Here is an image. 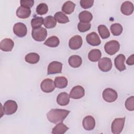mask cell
I'll return each instance as SVG.
<instances>
[{"mask_svg": "<svg viewBox=\"0 0 134 134\" xmlns=\"http://www.w3.org/2000/svg\"><path fill=\"white\" fill-rule=\"evenodd\" d=\"M13 31L17 36L23 37L27 34V28L24 23H16L13 27Z\"/></svg>", "mask_w": 134, "mask_h": 134, "instance_id": "cell-8", "label": "cell"}, {"mask_svg": "<svg viewBox=\"0 0 134 134\" xmlns=\"http://www.w3.org/2000/svg\"><path fill=\"white\" fill-rule=\"evenodd\" d=\"M75 4L71 1H66L64 3L62 7V10L66 14H71L74 10Z\"/></svg>", "mask_w": 134, "mask_h": 134, "instance_id": "cell-23", "label": "cell"}, {"mask_svg": "<svg viewBox=\"0 0 134 134\" xmlns=\"http://www.w3.org/2000/svg\"><path fill=\"white\" fill-rule=\"evenodd\" d=\"M3 107L4 114L9 115L14 114L17 111L18 105L15 100H8L4 103Z\"/></svg>", "mask_w": 134, "mask_h": 134, "instance_id": "cell-5", "label": "cell"}, {"mask_svg": "<svg viewBox=\"0 0 134 134\" xmlns=\"http://www.w3.org/2000/svg\"><path fill=\"white\" fill-rule=\"evenodd\" d=\"M32 38L37 41H44L47 36V30L44 28L40 27L32 29L31 31Z\"/></svg>", "mask_w": 134, "mask_h": 134, "instance_id": "cell-2", "label": "cell"}, {"mask_svg": "<svg viewBox=\"0 0 134 134\" xmlns=\"http://www.w3.org/2000/svg\"><path fill=\"white\" fill-rule=\"evenodd\" d=\"M31 14L30 8L19 6L16 10V15L19 18L25 19L28 18Z\"/></svg>", "mask_w": 134, "mask_h": 134, "instance_id": "cell-19", "label": "cell"}, {"mask_svg": "<svg viewBox=\"0 0 134 134\" xmlns=\"http://www.w3.org/2000/svg\"><path fill=\"white\" fill-rule=\"evenodd\" d=\"M93 0H81L80 1V5L84 9L90 8L93 5Z\"/></svg>", "mask_w": 134, "mask_h": 134, "instance_id": "cell-36", "label": "cell"}, {"mask_svg": "<svg viewBox=\"0 0 134 134\" xmlns=\"http://www.w3.org/2000/svg\"><path fill=\"white\" fill-rule=\"evenodd\" d=\"M14 46V41L9 38H5L3 39L0 43V49L5 52L12 51Z\"/></svg>", "mask_w": 134, "mask_h": 134, "instance_id": "cell-15", "label": "cell"}, {"mask_svg": "<svg viewBox=\"0 0 134 134\" xmlns=\"http://www.w3.org/2000/svg\"><path fill=\"white\" fill-rule=\"evenodd\" d=\"M85 94V90L81 85L74 86L70 93V97L73 99H80L82 98Z\"/></svg>", "mask_w": 134, "mask_h": 134, "instance_id": "cell-11", "label": "cell"}, {"mask_svg": "<svg viewBox=\"0 0 134 134\" xmlns=\"http://www.w3.org/2000/svg\"><path fill=\"white\" fill-rule=\"evenodd\" d=\"M93 18V15L88 11L84 10L79 14V19L81 22L90 23Z\"/></svg>", "mask_w": 134, "mask_h": 134, "instance_id": "cell-25", "label": "cell"}, {"mask_svg": "<svg viewBox=\"0 0 134 134\" xmlns=\"http://www.w3.org/2000/svg\"><path fill=\"white\" fill-rule=\"evenodd\" d=\"M68 80L64 76H57L55 78L54 84L58 88H64L68 85Z\"/></svg>", "mask_w": 134, "mask_h": 134, "instance_id": "cell-22", "label": "cell"}, {"mask_svg": "<svg viewBox=\"0 0 134 134\" xmlns=\"http://www.w3.org/2000/svg\"><path fill=\"white\" fill-rule=\"evenodd\" d=\"M120 10L125 15H131L133 12V5L129 1L124 2L121 6Z\"/></svg>", "mask_w": 134, "mask_h": 134, "instance_id": "cell-17", "label": "cell"}, {"mask_svg": "<svg viewBox=\"0 0 134 134\" xmlns=\"http://www.w3.org/2000/svg\"><path fill=\"white\" fill-rule=\"evenodd\" d=\"M43 25L47 28H53L57 25V20L54 17L48 16L44 18Z\"/></svg>", "mask_w": 134, "mask_h": 134, "instance_id": "cell-27", "label": "cell"}, {"mask_svg": "<svg viewBox=\"0 0 134 134\" xmlns=\"http://www.w3.org/2000/svg\"><path fill=\"white\" fill-rule=\"evenodd\" d=\"M69 65L72 68H79L82 63V60L81 57L77 55H73L70 57L68 60Z\"/></svg>", "mask_w": 134, "mask_h": 134, "instance_id": "cell-20", "label": "cell"}, {"mask_svg": "<svg viewBox=\"0 0 134 134\" xmlns=\"http://www.w3.org/2000/svg\"><path fill=\"white\" fill-rule=\"evenodd\" d=\"M98 31L102 39H107L110 36V32L107 27L104 25H100L98 27Z\"/></svg>", "mask_w": 134, "mask_h": 134, "instance_id": "cell-30", "label": "cell"}, {"mask_svg": "<svg viewBox=\"0 0 134 134\" xmlns=\"http://www.w3.org/2000/svg\"><path fill=\"white\" fill-rule=\"evenodd\" d=\"M134 55L132 54L131 55L127 60L126 61V63L129 65H132L134 64Z\"/></svg>", "mask_w": 134, "mask_h": 134, "instance_id": "cell-38", "label": "cell"}, {"mask_svg": "<svg viewBox=\"0 0 134 134\" xmlns=\"http://www.w3.org/2000/svg\"><path fill=\"white\" fill-rule=\"evenodd\" d=\"M62 63L58 61H52L48 66V74H53L61 73Z\"/></svg>", "mask_w": 134, "mask_h": 134, "instance_id": "cell-10", "label": "cell"}, {"mask_svg": "<svg viewBox=\"0 0 134 134\" xmlns=\"http://www.w3.org/2000/svg\"><path fill=\"white\" fill-rule=\"evenodd\" d=\"M57 21L60 24H65L70 21L68 17L62 12H57L54 16Z\"/></svg>", "mask_w": 134, "mask_h": 134, "instance_id": "cell-29", "label": "cell"}, {"mask_svg": "<svg viewBox=\"0 0 134 134\" xmlns=\"http://www.w3.org/2000/svg\"><path fill=\"white\" fill-rule=\"evenodd\" d=\"M48 11V6L46 3L39 4L36 8V12L37 14L43 15L46 14Z\"/></svg>", "mask_w": 134, "mask_h": 134, "instance_id": "cell-33", "label": "cell"}, {"mask_svg": "<svg viewBox=\"0 0 134 134\" xmlns=\"http://www.w3.org/2000/svg\"><path fill=\"white\" fill-rule=\"evenodd\" d=\"M98 66L99 70L103 72H108L112 68V62L110 58L104 57L99 60Z\"/></svg>", "mask_w": 134, "mask_h": 134, "instance_id": "cell-7", "label": "cell"}, {"mask_svg": "<svg viewBox=\"0 0 134 134\" xmlns=\"http://www.w3.org/2000/svg\"><path fill=\"white\" fill-rule=\"evenodd\" d=\"M70 95L66 92L59 94L57 97V102L60 106H66L70 102Z\"/></svg>", "mask_w": 134, "mask_h": 134, "instance_id": "cell-18", "label": "cell"}, {"mask_svg": "<svg viewBox=\"0 0 134 134\" xmlns=\"http://www.w3.org/2000/svg\"><path fill=\"white\" fill-rule=\"evenodd\" d=\"M44 19L41 17H36L31 20V25L32 29L41 27L43 24Z\"/></svg>", "mask_w": 134, "mask_h": 134, "instance_id": "cell-32", "label": "cell"}, {"mask_svg": "<svg viewBox=\"0 0 134 134\" xmlns=\"http://www.w3.org/2000/svg\"><path fill=\"white\" fill-rule=\"evenodd\" d=\"M69 129V127H68L65 124L61 122L58 123L54 128H53L52 130V133L63 134L64 133Z\"/></svg>", "mask_w": 134, "mask_h": 134, "instance_id": "cell-24", "label": "cell"}, {"mask_svg": "<svg viewBox=\"0 0 134 134\" xmlns=\"http://www.w3.org/2000/svg\"><path fill=\"white\" fill-rule=\"evenodd\" d=\"M82 43L83 40L82 37L79 35H75L70 39L69 46L72 50H77L81 47Z\"/></svg>", "mask_w": 134, "mask_h": 134, "instance_id": "cell-12", "label": "cell"}, {"mask_svg": "<svg viewBox=\"0 0 134 134\" xmlns=\"http://www.w3.org/2000/svg\"><path fill=\"white\" fill-rule=\"evenodd\" d=\"M102 96L104 100L108 103L115 102L118 97V94L116 91L110 88L105 89L103 92Z\"/></svg>", "mask_w": 134, "mask_h": 134, "instance_id": "cell-6", "label": "cell"}, {"mask_svg": "<svg viewBox=\"0 0 134 134\" xmlns=\"http://www.w3.org/2000/svg\"><path fill=\"white\" fill-rule=\"evenodd\" d=\"M125 122V117L115 118L111 124V132L114 134L120 133L123 129Z\"/></svg>", "mask_w": 134, "mask_h": 134, "instance_id": "cell-4", "label": "cell"}, {"mask_svg": "<svg viewBox=\"0 0 134 134\" xmlns=\"http://www.w3.org/2000/svg\"><path fill=\"white\" fill-rule=\"evenodd\" d=\"M102 56V53L99 49H94L91 50L88 54V59L92 62L98 61Z\"/></svg>", "mask_w": 134, "mask_h": 134, "instance_id": "cell-21", "label": "cell"}, {"mask_svg": "<svg viewBox=\"0 0 134 134\" xmlns=\"http://www.w3.org/2000/svg\"><path fill=\"white\" fill-rule=\"evenodd\" d=\"M60 43V40L59 38L55 36H51L47 39L44 42V44L46 45L48 47L54 48L59 46Z\"/></svg>", "mask_w": 134, "mask_h": 134, "instance_id": "cell-28", "label": "cell"}, {"mask_svg": "<svg viewBox=\"0 0 134 134\" xmlns=\"http://www.w3.org/2000/svg\"><path fill=\"white\" fill-rule=\"evenodd\" d=\"M120 48V44L117 40H113L107 42L104 46L105 52L109 55H112L117 52Z\"/></svg>", "mask_w": 134, "mask_h": 134, "instance_id": "cell-3", "label": "cell"}, {"mask_svg": "<svg viewBox=\"0 0 134 134\" xmlns=\"http://www.w3.org/2000/svg\"><path fill=\"white\" fill-rule=\"evenodd\" d=\"M86 40L87 42L92 46H98L101 43V41L98 35L95 32H92L87 35Z\"/></svg>", "mask_w": 134, "mask_h": 134, "instance_id": "cell-13", "label": "cell"}, {"mask_svg": "<svg viewBox=\"0 0 134 134\" xmlns=\"http://www.w3.org/2000/svg\"><path fill=\"white\" fill-rule=\"evenodd\" d=\"M110 29L113 35L116 36L121 35L123 30L122 26L119 23H115L111 25Z\"/></svg>", "mask_w": 134, "mask_h": 134, "instance_id": "cell-31", "label": "cell"}, {"mask_svg": "<svg viewBox=\"0 0 134 134\" xmlns=\"http://www.w3.org/2000/svg\"><path fill=\"white\" fill-rule=\"evenodd\" d=\"M70 111L61 109H52L47 114L48 120L53 124L62 122L70 113Z\"/></svg>", "mask_w": 134, "mask_h": 134, "instance_id": "cell-1", "label": "cell"}, {"mask_svg": "<svg viewBox=\"0 0 134 134\" xmlns=\"http://www.w3.org/2000/svg\"><path fill=\"white\" fill-rule=\"evenodd\" d=\"M20 6L29 8L31 7L34 4V1L32 0H28V1H20Z\"/></svg>", "mask_w": 134, "mask_h": 134, "instance_id": "cell-37", "label": "cell"}, {"mask_svg": "<svg viewBox=\"0 0 134 134\" xmlns=\"http://www.w3.org/2000/svg\"><path fill=\"white\" fill-rule=\"evenodd\" d=\"M25 61L30 64H36L40 60V56L38 54L31 52L27 54L25 58Z\"/></svg>", "mask_w": 134, "mask_h": 134, "instance_id": "cell-26", "label": "cell"}, {"mask_svg": "<svg viewBox=\"0 0 134 134\" xmlns=\"http://www.w3.org/2000/svg\"><path fill=\"white\" fill-rule=\"evenodd\" d=\"M125 61V57L123 54H119L115 59V65L117 70L121 72L126 70V68L124 62Z\"/></svg>", "mask_w": 134, "mask_h": 134, "instance_id": "cell-16", "label": "cell"}, {"mask_svg": "<svg viewBox=\"0 0 134 134\" xmlns=\"http://www.w3.org/2000/svg\"><path fill=\"white\" fill-rule=\"evenodd\" d=\"M125 107L129 111L134 110V97L131 96L128 97L125 102Z\"/></svg>", "mask_w": 134, "mask_h": 134, "instance_id": "cell-35", "label": "cell"}, {"mask_svg": "<svg viewBox=\"0 0 134 134\" xmlns=\"http://www.w3.org/2000/svg\"><path fill=\"white\" fill-rule=\"evenodd\" d=\"M91 24L90 23L85 22H80L77 25V28L79 31L81 32H84L89 30L91 28Z\"/></svg>", "mask_w": 134, "mask_h": 134, "instance_id": "cell-34", "label": "cell"}, {"mask_svg": "<svg viewBox=\"0 0 134 134\" xmlns=\"http://www.w3.org/2000/svg\"><path fill=\"white\" fill-rule=\"evenodd\" d=\"M82 125L83 128L86 130H92L94 128L95 126V119L92 116H86L83 119Z\"/></svg>", "mask_w": 134, "mask_h": 134, "instance_id": "cell-14", "label": "cell"}, {"mask_svg": "<svg viewBox=\"0 0 134 134\" xmlns=\"http://www.w3.org/2000/svg\"><path fill=\"white\" fill-rule=\"evenodd\" d=\"M55 85L52 80L46 79L43 80L40 84L41 90L44 93H51L55 89Z\"/></svg>", "mask_w": 134, "mask_h": 134, "instance_id": "cell-9", "label": "cell"}]
</instances>
